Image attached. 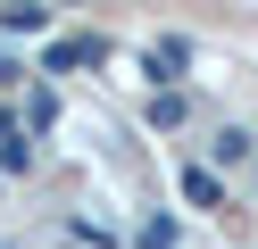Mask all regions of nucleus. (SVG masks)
I'll use <instances>...</instances> for the list:
<instances>
[{
	"label": "nucleus",
	"mask_w": 258,
	"mask_h": 249,
	"mask_svg": "<svg viewBox=\"0 0 258 249\" xmlns=\"http://www.w3.org/2000/svg\"><path fill=\"white\" fill-rule=\"evenodd\" d=\"M0 25H9V33H42V25H50V9H0Z\"/></svg>",
	"instance_id": "1"
}]
</instances>
